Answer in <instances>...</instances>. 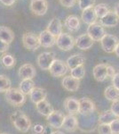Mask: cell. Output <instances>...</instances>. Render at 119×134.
I'll return each mask as SVG.
<instances>
[{
	"label": "cell",
	"instance_id": "6da1fadb",
	"mask_svg": "<svg viewBox=\"0 0 119 134\" xmlns=\"http://www.w3.org/2000/svg\"><path fill=\"white\" fill-rule=\"evenodd\" d=\"M11 121L15 128L21 132H28L31 128V122L29 118L21 111L14 112L11 115Z\"/></svg>",
	"mask_w": 119,
	"mask_h": 134
},
{
	"label": "cell",
	"instance_id": "7a4b0ae2",
	"mask_svg": "<svg viewBox=\"0 0 119 134\" xmlns=\"http://www.w3.org/2000/svg\"><path fill=\"white\" fill-rule=\"evenodd\" d=\"M5 99L10 105L14 107H21L25 103V95L18 88H12L5 92Z\"/></svg>",
	"mask_w": 119,
	"mask_h": 134
},
{
	"label": "cell",
	"instance_id": "3957f363",
	"mask_svg": "<svg viewBox=\"0 0 119 134\" xmlns=\"http://www.w3.org/2000/svg\"><path fill=\"white\" fill-rule=\"evenodd\" d=\"M56 45L62 51H70L76 45V40L72 35L61 32L56 38Z\"/></svg>",
	"mask_w": 119,
	"mask_h": 134
},
{
	"label": "cell",
	"instance_id": "277c9868",
	"mask_svg": "<svg viewBox=\"0 0 119 134\" xmlns=\"http://www.w3.org/2000/svg\"><path fill=\"white\" fill-rule=\"evenodd\" d=\"M22 44L28 50L36 51L40 47L39 38L33 32H25L22 36Z\"/></svg>",
	"mask_w": 119,
	"mask_h": 134
},
{
	"label": "cell",
	"instance_id": "5b68a950",
	"mask_svg": "<svg viewBox=\"0 0 119 134\" xmlns=\"http://www.w3.org/2000/svg\"><path fill=\"white\" fill-rule=\"evenodd\" d=\"M55 59L56 55L54 52H43L37 57V64L40 69L47 71L49 70L50 66L54 62Z\"/></svg>",
	"mask_w": 119,
	"mask_h": 134
},
{
	"label": "cell",
	"instance_id": "8992f818",
	"mask_svg": "<svg viewBox=\"0 0 119 134\" xmlns=\"http://www.w3.org/2000/svg\"><path fill=\"white\" fill-rule=\"evenodd\" d=\"M119 40L117 37L107 33L105 34V36L101 40V47L107 53H113V52H115V49H116Z\"/></svg>",
	"mask_w": 119,
	"mask_h": 134
},
{
	"label": "cell",
	"instance_id": "52a82bcc",
	"mask_svg": "<svg viewBox=\"0 0 119 134\" xmlns=\"http://www.w3.org/2000/svg\"><path fill=\"white\" fill-rule=\"evenodd\" d=\"M86 33L93 40V41H101V38L105 36V29L101 23H94L88 26Z\"/></svg>",
	"mask_w": 119,
	"mask_h": 134
},
{
	"label": "cell",
	"instance_id": "ba28073f",
	"mask_svg": "<svg viewBox=\"0 0 119 134\" xmlns=\"http://www.w3.org/2000/svg\"><path fill=\"white\" fill-rule=\"evenodd\" d=\"M68 66H67V64L64 63L61 60L59 59H55L54 62L52 64V65L50 66L49 71L50 73L53 75V77L59 78V77H62L68 72Z\"/></svg>",
	"mask_w": 119,
	"mask_h": 134
},
{
	"label": "cell",
	"instance_id": "9c48e42d",
	"mask_svg": "<svg viewBox=\"0 0 119 134\" xmlns=\"http://www.w3.org/2000/svg\"><path fill=\"white\" fill-rule=\"evenodd\" d=\"M29 8L34 14L42 16L45 15L48 10V3L46 0H31Z\"/></svg>",
	"mask_w": 119,
	"mask_h": 134
},
{
	"label": "cell",
	"instance_id": "30bf717a",
	"mask_svg": "<svg viewBox=\"0 0 119 134\" xmlns=\"http://www.w3.org/2000/svg\"><path fill=\"white\" fill-rule=\"evenodd\" d=\"M64 117L65 115L61 111H60V110H53V113L50 114L46 117V120L51 127L55 129H60L61 128L62 124H63Z\"/></svg>",
	"mask_w": 119,
	"mask_h": 134
},
{
	"label": "cell",
	"instance_id": "8fae6325",
	"mask_svg": "<svg viewBox=\"0 0 119 134\" xmlns=\"http://www.w3.org/2000/svg\"><path fill=\"white\" fill-rule=\"evenodd\" d=\"M95 111V104L89 98H83L79 99L78 114L82 115H89Z\"/></svg>",
	"mask_w": 119,
	"mask_h": 134
},
{
	"label": "cell",
	"instance_id": "7c38bea8",
	"mask_svg": "<svg viewBox=\"0 0 119 134\" xmlns=\"http://www.w3.org/2000/svg\"><path fill=\"white\" fill-rule=\"evenodd\" d=\"M18 74L22 80H32L36 76V72L35 67L31 64H24L19 69Z\"/></svg>",
	"mask_w": 119,
	"mask_h": 134
},
{
	"label": "cell",
	"instance_id": "4fadbf2b",
	"mask_svg": "<svg viewBox=\"0 0 119 134\" xmlns=\"http://www.w3.org/2000/svg\"><path fill=\"white\" fill-rule=\"evenodd\" d=\"M62 87L65 90L70 92H76L78 90L80 86V80H77L76 78L72 77L71 75L70 76H65L61 81Z\"/></svg>",
	"mask_w": 119,
	"mask_h": 134
},
{
	"label": "cell",
	"instance_id": "5bb4252c",
	"mask_svg": "<svg viewBox=\"0 0 119 134\" xmlns=\"http://www.w3.org/2000/svg\"><path fill=\"white\" fill-rule=\"evenodd\" d=\"M93 40L86 34H82L76 38V45L81 50H88L93 46Z\"/></svg>",
	"mask_w": 119,
	"mask_h": 134
},
{
	"label": "cell",
	"instance_id": "9a60e30c",
	"mask_svg": "<svg viewBox=\"0 0 119 134\" xmlns=\"http://www.w3.org/2000/svg\"><path fill=\"white\" fill-rule=\"evenodd\" d=\"M38 38H39L40 46L43 47H52L56 44V37L52 35L46 30L41 31Z\"/></svg>",
	"mask_w": 119,
	"mask_h": 134
},
{
	"label": "cell",
	"instance_id": "2e32d148",
	"mask_svg": "<svg viewBox=\"0 0 119 134\" xmlns=\"http://www.w3.org/2000/svg\"><path fill=\"white\" fill-rule=\"evenodd\" d=\"M61 128H63L67 131H70V132H73V131H77V129L78 128L77 118L73 114L65 115Z\"/></svg>",
	"mask_w": 119,
	"mask_h": 134
},
{
	"label": "cell",
	"instance_id": "e0dca14e",
	"mask_svg": "<svg viewBox=\"0 0 119 134\" xmlns=\"http://www.w3.org/2000/svg\"><path fill=\"white\" fill-rule=\"evenodd\" d=\"M46 31L57 38L62 32V23L60 19L57 18V17H53L48 23Z\"/></svg>",
	"mask_w": 119,
	"mask_h": 134
},
{
	"label": "cell",
	"instance_id": "ac0fdd59",
	"mask_svg": "<svg viewBox=\"0 0 119 134\" xmlns=\"http://www.w3.org/2000/svg\"><path fill=\"white\" fill-rule=\"evenodd\" d=\"M64 107L65 110L68 113V114H78L79 109V100L75 98L68 97L64 100Z\"/></svg>",
	"mask_w": 119,
	"mask_h": 134
},
{
	"label": "cell",
	"instance_id": "d6986e66",
	"mask_svg": "<svg viewBox=\"0 0 119 134\" xmlns=\"http://www.w3.org/2000/svg\"><path fill=\"white\" fill-rule=\"evenodd\" d=\"M86 58L84 57V55H83L82 54H76V55H71V57L68 58L66 64L70 70H73L76 67L84 64Z\"/></svg>",
	"mask_w": 119,
	"mask_h": 134
},
{
	"label": "cell",
	"instance_id": "ffe728a7",
	"mask_svg": "<svg viewBox=\"0 0 119 134\" xmlns=\"http://www.w3.org/2000/svg\"><path fill=\"white\" fill-rule=\"evenodd\" d=\"M118 21H119V19L117 18V16L116 15V14H115L114 12L109 11L104 17H102V18L101 19V24L102 25L103 27L112 28V27H116V26L118 24Z\"/></svg>",
	"mask_w": 119,
	"mask_h": 134
},
{
	"label": "cell",
	"instance_id": "44dd1931",
	"mask_svg": "<svg viewBox=\"0 0 119 134\" xmlns=\"http://www.w3.org/2000/svg\"><path fill=\"white\" fill-rule=\"evenodd\" d=\"M81 18L84 23L88 25H91L92 23H96L97 16L94 11V6H91V7H88L82 11Z\"/></svg>",
	"mask_w": 119,
	"mask_h": 134
},
{
	"label": "cell",
	"instance_id": "7402d4cb",
	"mask_svg": "<svg viewBox=\"0 0 119 134\" xmlns=\"http://www.w3.org/2000/svg\"><path fill=\"white\" fill-rule=\"evenodd\" d=\"M29 96H30V99H31L32 102L34 104H37L46 98L47 92L45 88L35 87L32 90V91L30 92Z\"/></svg>",
	"mask_w": 119,
	"mask_h": 134
},
{
	"label": "cell",
	"instance_id": "603a6c76",
	"mask_svg": "<svg viewBox=\"0 0 119 134\" xmlns=\"http://www.w3.org/2000/svg\"><path fill=\"white\" fill-rule=\"evenodd\" d=\"M93 77L97 81H104L107 79V64H97L92 70Z\"/></svg>",
	"mask_w": 119,
	"mask_h": 134
},
{
	"label": "cell",
	"instance_id": "cb8c5ba5",
	"mask_svg": "<svg viewBox=\"0 0 119 134\" xmlns=\"http://www.w3.org/2000/svg\"><path fill=\"white\" fill-rule=\"evenodd\" d=\"M36 110H37L38 113L44 116H46V117L50 114L53 113V110H54L53 107H52L51 104H50L46 99H45V100L36 104Z\"/></svg>",
	"mask_w": 119,
	"mask_h": 134
},
{
	"label": "cell",
	"instance_id": "d4e9b609",
	"mask_svg": "<svg viewBox=\"0 0 119 134\" xmlns=\"http://www.w3.org/2000/svg\"><path fill=\"white\" fill-rule=\"evenodd\" d=\"M64 26L70 31H77L80 28V21L76 15H70L64 21Z\"/></svg>",
	"mask_w": 119,
	"mask_h": 134
},
{
	"label": "cell",
	"instance_id": "484cf974",
	"mask_svg": "<svg viewBox=\"0 0 119 134\" xmlns=\"http://www.w3.org/2000/svg\"><path fill=\"white\" fill-rule=\"evenodd\" d=\"M0 40L11 44L14 40V31L6 26H0Z\"/></svg>",
	"mask_w": 119,
	"mask_h": 134
},
{
	"label": "cell",
	"instance_id": "4316f807",
	"mask_svg": "<svg viewBox=\"0 0 119 134\" xmlns=\"http://www.w3.org/2000/svg\"><path fill=\"white\" fill-rule=\"evenodd\" d=\"M117 118L112 113L111 110H107L101 113L99 116V124H110L114 120Z\"/></svg>",
	"mask_w": 119,
	"mask_h": 134
},
{
	"label": "cell",
	"instance_id": "83f0119b",
	"mask_svg": "<svg viewBox=\"0 0 119 134\" xmlns=\"http://www.w3.org/2000/svg\"><path fill=\"white\" fill-rule=\"evenodd\" d=\"M104 96L108 100L112 101V102L119 100V90L115 88L113 85L109 86L108 88H106Z\"/></svg>",
	"mask_w": 119,
	"mask_h": 134
},
{
	"label": "cell",
	"instance_id": "f1b7e54d",
	"mask_svg": "<svg viewBox=\"0 0 119 134\" xmlns=\"http://www.w3.org/2000/svg\"><path fill=\"white\" fill-rule=\"evenodd\" d=\"M35 88V83L32 80H22L20 83V88L19 90L24 95H29L30 92L32 91V90Z\"/></svg>",
	"mask_w": 119,
	"mask_h": 134
},
{
	"label": "cell",
	"instance_id": "f546056e",
	"mask_svg": "<svg viewBox=\"0 0 119 134\" xmlns=\"http://www.w3.org/2000/svg\"><path fill=\"white\" fill-rule=\"evenodd\" d=\"M94 11H95V14H96L97 18L101 19L109 12V7L106 4L101 3L94 5Z\"/></svg>",
	"mask_w": 119,
	"mask_h": 134
},
{
	"label": "cell",
	"instance_id": "4dcf8cb0",
	"mask_svg": "<svg viewBox=\"0 0 119 134\" xmlns=\"http://www.w3.org/2000/svg\"><path fill=\"white\" fill-rule=\"evenodd\" d=\"M1 64L5 68H12L15 65V64H16V60L10 54H5L1 57Z\"/></svg>",
	"mask_w": 119,
	"mask_h": 134
},
{
	"label": "cell",
	"instance_id": "1f68e13d",
	"mask_svg": "<svg viewBox=\"0 0 119 134\" xmlns=\"http://www.w3.org/2000/svg\"><path fill=\"white\" fill-rule=\"evenodd\" d=\"M11 81L5 75L0 74V92H6L11 88Z\"/></svg>",
	"mask_w": 119,
	"mask_h": 134
},
{
	"label": "cell",
	"instance_id": "d6a6232c",
	"mask_svg": "<svg viewBox=\"0 0 119 134\" xmlns=\"http://www.w3.org/2000/svg\"><path fill=\"white\" fill-rule=\"evenodd\" d=\"M84 74H85V68H84V64L76 67L73 70H71V76L76 78V79H77V80L83 79Z\"/></svg>",
	"mask_w": 119,
	"mask_h": 134
},
{
	"label": "cell",
	"instance_id": "836d02e7",
	"mask_svg": "<svg viewBox=\"0 0 119 134\" xmlns=\"http://www.w3.org/2000/svg\"><path fill=\"white\" fill-rule=\"evenodd\" d=\"M95 0H78V5L82 11L91 6H94Z\"/></svg>",
	"mask_w": 119,
	"mask_h": 134
},
{
	"label": "cell",
	"instance_id": "e575fe53",
	"mask_svg": "<svg viewBox=\"0 0 119 134\" xmlns=\"http://www.w3.org/2000/svg\"><path fill=\"white\" fill-rule=\"evenodd\" d=\"M99 134H112L109 124H99L98 127Z\"/></svg>",
	"mask_w": 119,
	"mask_h": 134
},
{
	"label": "cell",
	"instance_id": "d590c367",
	"mask_svg": "<svg viewBox=\"0 0 119 134\" xmlns=\"http://www.w3.org/2000/svg\"><path fill=\"white\" fill-rule=\"evenodd\" d=\"M112 134H119V118H116L109 124Z\"/></svg>",
	"mask_w": 119,
	"mask_h": 134
},
{
	"label": "cell",
	"instance_id": "8d00e7d4",
	"mask_svg": "<svg viewBox=\"0 0 119 134\" xmlns=\"http://www.w3.org/2000/svg\"><path fill=\"white\" fill-rule=\"evenodd\" d=\"M45 126L37 124L32 127V132H33V134H43L45 131Z\"/></svg>",
	"mask_w": 119,
	"mask_h": 134
},
{
	"label": "cell",
	"instance_id": "74e56055",
	"mask_svg": "<svg viewBox=\"0 0 119 134\" xmlns=\"http://www.w3.org/2000/svg\"><path fill=\"white\" fill-rule=\"evenodd\" d=\"M111 112L116 117H119V100L114 101L111 105Z\"/></svg>",
	"mask_w": 119,
	"mask_h": 134
},
{
	"label": "cell",
	"instance_id": "f35d334b",
	"mask_svg": "<svg viewBox=\"0 0 119 134\" xmlns=\"http://www.w3.org/2000/svg\"><path fill=\"white\" fill-rule=\"evenodd\" d=\"M60 3L61 4V5H63L64 7L70 8L72 6H74L76 0H60Z\"/></svg>",
	"mask_w": 119,
	"mask_h": 134
},
{
	"label": "cell",
	"instance_id": "ab89813d",
	"mask_svg": "<svg viewBox=\"0 0 119 134\" xmlns=\"http://www.w3.org/2000/svg\"><path fill=\"white\" fill-rule=\"evenodd\" d=\"M9 46L10 44L0 40V53H5L9 49Z\"/></svg>",
	"mask_w": 119,
	"mask_h": 134
},
{
	"label": "cell",
	"instance_id": "60d3db41",
	"mask_svg": "<svg viewBox=\"0 0 119 134\" xmlns=\"http://www.w3.org/2000/svg\"><path fill=\"white\" fill-rule=\"evenodd\" d=\"M112 83H113L114 87L119 90V72L116 73V74L112 77Z\"/></svg>",
	"mask_w": 119,
	"mask_h": 134
},
{
	"label": "cell",
	"instance_id": "b9f144b4",
	"mask_svg": "<svg viewBox=\"0 0 119 134\" xmlns=\"http://www.w3.org/2000/svg\"><path fill=\"white\" fill-rule=\"evenodd\" d=\"M116 74V70L112 65H107V75L108 77H113Z\"/></svg>",
	"mask_w": 119,
	"mask_h": 134
},
{
	"label": "cell",
	"instance_id": "7bdbcfd3",
	"mask_svg": "<svg viewBox=\"0 0 119 134\" xmlns=\"http://www.w3.org/2000/svg\"><path fill=\"white\" fill-rule=\"evenodd\" d=\"M0 2H1L3 5L10 6V5H12L15 3V0H0Z\"/></svg>",
	"mask_w": 119,
	"mask_h": 134
},
{
	"label": "cell",
	"instance_id": "ee69618b",
	"mask_svg": "<svg viewBox=\"0 0 119 134\" xmlns=\"http://www.w3.org/2000/svg\"><path fill=\"white\" fill-rule=\"evenodd\" d=\"M114 13L116 14V15L117 16V18L119 19V2H118V3H116V5H115V7H114Z\"/></svg>",
	"mask_w": 119,
	"mask_h": 134
},
{
	"label": "cell",
	"instance_id": "f6af8a7d",
	"mask_svg": "<svg viewBox=\"0 0 119 134\" xmlns=\"http://www.w3.org/2000/svg\"><path fill=\"white\" fill-rule=\"evenodd\" d=\"M52 130L51 128H50L49 126H45V131H44V133L43 134H52Z\"/></svg>",
	"mask_w": 119,
	"mask_h": 134
},
{
	"label": "cell",
	"instance_id": "bcb514c9",
	"mask_svg": "<svg viewBox=\"0 0 119 134\" xmlns=\"http://www.w3.org/2000/svg\"><path fill=\"white\" fill-rule=\"evenodd\" d=\"M115 53H116V55L119 57V43L117 44V46H116V49H115Z\"/></svg>",
	"mask_w": 119,
	"mask_h": 134
},
{
	"label": "cell",
	"instance_id": "7dc6e473",
	"mask_svg": "<svg viewBox=\"0 0 119 134\" xmlns=\"http://www.w3.org/2000/svg\"><path fill=\"white\" fill-rule=\"evenodd\" d=\"M52 134H64L62 131H53Z\"/></svg>",
	"mask_w": 119,
	"mask_h": 134
},
{
	"label": "cell",
	"instance_id": "c3c4849f",
	"mask_svg": "<svg viewBox=\"0 0 119 134\" xmlns=\"http://www.w3.org/2000/svg\"><path fill=\"white\" fill-rule=\"evenodd\" d=\"M0 134H7V133H0Z\"/></svg>",
	"mask_w": 119,
	"mask_h": 134
}]
</instances>
